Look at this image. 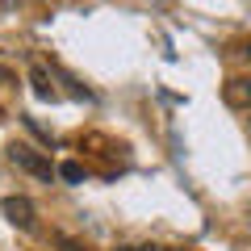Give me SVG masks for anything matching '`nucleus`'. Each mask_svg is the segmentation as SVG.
<instances>
[{
    "instance_id": "nucleus-1",
    "label": "nucleus",
    "mask_w": 251,
    "mask_h": 251,
    "mask_svg": "<svg viewBox=\"0 0 251 251\" xmlns=\"http://www.w3.org/2000/svg\"><path fill=\"white\" fill-rule=\"evenodd\" d=\"M9 159L17 163V168H25L29 176H38V180H50V176H54L50 159H46V155H38L34 147H25V143H13V147H9Z\"/></svg>"
},
{
    "instance_id": "nucleus-2",
    "label": "nucleus",
    "mask_w": 251,
    "mask_h": 251,
    "mask_svg": "<svg viewBox=\"0 0 251 251\" xmlns=\"http://www.w3.org/2000/svg\"><path fill=\"white\" fill-rule=\"evenodd\" d=\"M0 209H4V218H9L13 226H21V230H34L38 209H34V201H29V197H4V201H0Z\"/></svg>"
},
{
    "instance_id": "nucleus-3",
    "label": "nucleus",
    "mask_w": 251,
    "mask_h": 251,
    "mask_svg": "<svg viewBox=\"0 0 251 251\" xmlns=\"http://www.w3.org/2000/svg\"><path fill=\"white\" fill-rule=\"evenodd\" d=\"M222 100L230 109H251V75H230L222 84Z\"/></svg>"
},
{
    "instance_id": "nucleus-4",
    "label": "nucleus",
    "mask_w": 251,
    "mask_h": 251,
    "mask_svg": "<svg viewBox=\"0 0 251 251\" xmlns=\"http://www.w3.org/2000/svg\"><path fill=\"white\" fill-rule=\"evenodd\" d=\"M29 80H34V92H38L42 100H54V97H59V92H54V84H50V75H46V67H42V63H34V75H29Z\"/></svg>"
},
{
    "instance_id": "nucleus-5",
    "label": "nucleus",
    "mask_w": 251,
    "mask_h": 251,
    "mask_svg": "<svg viewBox=\"0 0 251 251\" xmlns=\"http://www.w3.org/2000/svg\"><path fill=\"white\" fill-rule=\"evenodd\" d=\"M59 176L67 180V184H80V180H84V168H80V163H75V159H67V163H63V168H59Z\"/></svg>"
},
{
    "instance_id": "nucleus-6",
    "label": "nucleus",
    "mask_w": 251,
    "mask_h": 251,
    "mask_svg": "<svg viewBox=\"0 0 251 251\" xmlns=\"http://www.w3.org/2000/svg\"><path fill=\"white\" fill-rule=\"evenodd\" d=\"M54 247H59V251H88L80 239H72V234H54Z\"/></svg>"
},
{
    "instance_id": "nucleus-7",
    "label": "nucleus",
    "mask_w": 251,
    "mask_h": 251,
    "mask_svg": "<svg viewBox=\"0 0 251 251\" xmlns=\"http://www.w3.org/2000/svg\"><path fill=\"white\" fill-rule=\"evenodd\" d=\"M234 54H243V59H251V42H243V46H239Z\"/></svg>"
},
{
    "instance_id": "nucleus-8",
    "label": "nucleus",
    "mask_w": 251,
    "mask_h": 251,
    "mask_svg": "<svg viewBox=\"0 0 251 251\" xmlns=\"http://www.w3.org/2000/svg\"><path fill=\"white\" fill-rule=\"evenodd\" d=\"M0 84H13V75H9V72H4V67H0Z\"/></svg>"
},
{
    "instance_id": "nucleus-9",
    "label": "nucleus",
    "mask_w": 251,
    "mask_h": 251,
    "mask_svg": "<svg viewBox=\"0 0 251 251\" xmlns=\"http://www.w3.org/2000/svg\"><path fill=\"white\" fill-rule=\"evenodd\" d=\"M122 251H155V247H147V243H143V247H122Z\"/></svg>"
}]
</instances>
